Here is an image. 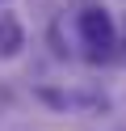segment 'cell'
I'll use <instances>...</instances> for the list:
<instances>
[{
  "label": "cell",
  "mask_w": 126,
  "mask_h": 131,
  "mask_svg": "<svg viewBox=\"0 0 126 131\" xmlns=\"http://www.w3.org/2000/svg\"><path fill=\"white\" fill-rule=\"evenodd\" d=\"M80 34L92 47V59L109 55V47H114V17L105 9H97V4H88V9H80Z\"/></svg>",
  "instance_id": "obj_1"
},
{
  "label": "cell",
  "mask_w": 126,
  "mask_h": 131,
  "mask_svg": "<svg viewBox=\"0 0 126 131\" xmlns=\"http://www.w3.org/2000/svg\"><path fill=\"white\" fill-rule=\"evenodd\" d=\"M21 47H25V30H21V21H17L13 13H0V55H4V59H13Z\"/></svg>",
  "instance_id": "obj_2"
},
{
  "label": "cell",
  "mask_w": 126,
  "mask_h": 131,
  "mask_svg": "<svg viewBox=\"0 0 126 131\" xmlns=\"http://www.w3.org/2000/svg\"><path fill=\"white\" fill-rule=\"evenodd\" d=\"M0 106H8V93H4V89H0Z\"/></svg>",
  "instance_id": "obj_3"
}]
</instances>
